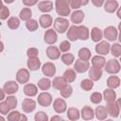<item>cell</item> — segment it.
Here are the masks:
<instances>
[{
	"instance_id": "60d3db41",
	"label": "cell",
	"mask_w": 121,
	"mask_h": 121,
	"mask_svg": "<svg viewBox=\"0 0 121 121\" xmlns=\"http://www.w3.org/2000/svg\"><path fill=\"white\" fill-rule=\"evenodd\" d=\"M93 87H94V82L92 79L85 78L80 82V88L84 91H90V90H92Z\"/></svg>"
},
{
	"instance_id": "603a6c76",
	"label": "cell",
	"mask_w": 121,
	"mask_h": 121,
	"mask_svg": "<svg viewBox=\"0 0 121 121\" xmlns=\"http://www.w3.org/2000/svg\"><path fill=\"white\" fill-rule=\"evenodd\" d=\"M38 9L39 10H41L42 12H49L53 9V3L49 0H45V1H42L38 4Z\"/></svg>"
},
{
	"instance_id": "ba28073f",
	"label": "cell",
	"mask_w": 121,
	"mask_h": 121,
	"mask_svg": "<svg viewBox=\"0 0 121 121\" xmlns=\"http://www.w3.org/2000/svg\"><path fill=\"white\" fill-rule=\"evenodd\" d=\"M110 47H111V44L108 42L100 41L95 45V51H96V53H98V55L105 56L110 52Z\"/></svg>"
},
{
	"instance_id": "7c38bea8",
	"label": "cell",
	"mask_w": 121,
	"mask_h": 121,
	"mask_svg": "<svg viewBox=\"0 0 121 121\" xmlns=\"http://www.w3.org/2000/svg\"><path fill=\"white\" fill-rule=\"evenodd\" d=\"M36 108V102L31 98H25L22 102V109L26 113L32 112Z\"/></svg>"
},
{
	"instance_id": "11a10c76",
	"label": "cell",
	"mask_w": 121,
	"mask_h": 121,
	"mask_svg": "<svg viewBox=\"0 0 121 121\" xmlns=\"http://www.w3.org/2000/svg\"><path fill=\"white\" fill-rule=\"evenodd\" d=\"M5 95H6L5 91L3 89H0V101H2L5 98Z\"/></svg>"
},
{
	"instance_id": "7bdbcfd3",
	"label": "cell",
	"mask_w": 121,
	"mask_h": 121,
	"mask_svg": "<svg viewBox=\"0 0 121 121\" xmlns=\"http://www.w3.org/2000/svg\"><path fill=\"white\" fill-rule=\"evenodd\" d=\"M102 95L100 94V93H98V92H95V93H93L92 95H91V96H90V100L94 103V104H99L101 101H102Z\"/></svg>"
},
{
	"instance_id": "db71d44e",
	"label": "cell",
	"mask_w": 121,
	"mask_h": 121,
	"mask_svg": "<svg viewBox=\"0 0 121 121\" xmlns=\"http://www.w3.org/2000/svg\"><path fill=\"white\" fill-rule=\"evenodd\" d=\"M91 1H92V3L94 4V6H95V7H97V8L101 7V6L104 4V2H105V0H91Z\"/></svg>"
},
{
	"instance_id": "91938a15",
	"label": "cell",
	"mask_w": 121,
	"mask_h": 121,
	"mask_svg": "<svg viewBox=\"0 0 121 121\" xmlns=\"http://www.w3.org/2000/svg\"><path fill=\"white\" fill-rule=\"evenodd\" d=\"M4 50V43L2 42H0V53Z\"/></svg>"
},
{
	"instance_id": "ffe728a7",
	"label": "cell",
	"mask_w": 121,
	"mask_h": 121,
	"mask_svg": "<svg viewBox=\"0 0 121 121\" xmlns=\"http://www.w3.org/2000/svg\"><path fill=\"white\" fill-rule=\"evenodd\" d=\"M53 23V19L49 14H43L39 19V24L42 27L47 28L49 27Z\"/></svg>"
},
{
	"instance_id": "e575fe53",
	"label": "cell",
	"mask_w": 121,
	"mask_h": 121,
	"mask_svg": "<svg viewBox=\"0 0 121 121\" xmlns=\"http://www.w3.org/2000/svg\"><path fill=\"white\" fill-rule=\"evenodd\" d=\"M31 16H32V11L29 8H24L19 13V18L20 20L23 21H27L31 19Z\"/></svg>"
},
{
	"instance_id": "f1b7e54d",
	"label": "cell",
	"mask_w": 121,
	"mask_h": 121,
	"mask_svg": "<svg viewBox=\"0 0 121 121\" xmlns=\"http://www.w3.org/2000/svg\"><path fill=\"white\" fill-rule=\"evenodd\" d=\"M63 78L66 80L67 83H72L73 81L76 80L77 78V74L76 71L74 69H67L64 73H63Z\"/></svg>"
},
{
	"instance_id": "7a4b0ae2",
	"label": "cell",
	"mask_w": 121,
	"mask_h": 121,
	"mask_svg": "<svg viewBox=\"0 0 121 121\" xmlns=\"http://www.w3.org/2000/svg\"><path fill=\"white\" fill-rule=\"evenodd\" d=\"M106 111L108 114L112 117H117L120 112V100H114L111 102H107L106 104Z\"/></svg>"
},
{
	"instance_id": "ee69618b",
	"label": "cell",
	"mask_w": 121,
	"mask_h": 121,
	"mask_svg": "<svg viewBox=\"0 0 121 121\" xmlns=\"http://www.w3.org/2000/svg\"><path fill=\"white\" fill-rule=\"evenodd\" d=\"M6 103L8 104V106L9 107L10 110H13V109H15L16 106H17V98H16L15 96H12V95L8 96V97L6 98Z\"/></svg>"
},
{
	"instance_id": "836d02e7",
	"label": "cell",
	"mask_w": 121,
	"mask_h": 121,
	"mask_svg": "<svg viewBox=\"0 0 121 121\" xmlns=\"http://www.w3.org/2000/svg\"><path fill=\"white\" fill-rule=\"evenodd\" d=\"M78 59L79 60H89L91 59V56H92L90 49H88L86 47L80 48L78 50Z\"/></svg>"
},
{
	"instance_id": "ab89813d",
	"label": "cell",
	"mask_w": 121,
	"mask_h": 121,
	"mask_svg": "<svg viewBox=\"0 0 121 121\" xmlns=\"http://www.w3.org/2000/svg\"><path fill=\"white\" fill-rule=\"evenodd\" d=\"M110 50H111V53L113 57H115V58L120 57V55H121V45L118 43H115L112 45H111Z\"/></svg>"
},
{
	"instance_id": "5b68a950",
	"label": "cell",
	"mask_w": 121,
	"mask_h": 121,
	"mask_svg": "<svg viewBox=\"0 0 121 121\" xmlns=\"http://www.w3.org/2000/svg\"><path fill=\"white\" fill-rule=\"evenodd\" d=\"M38 104L42 107H48L52 103V95L47 92H43L38 95Z\"/></svg>"
},
{
	"instance_id": "2e32d148",
	"label": "cell",
	"mask_w": 121,
	"mask_h": 121,
	"mask_svg": "<svg viewBox=\"0 0 121 121\" xmlns=\"http://www.w3.org/2000/svg\"><path fill=\"white\" fill-rule=\"evenodd\" d=\"M89 78L90 79H92L93 81H97L98 79H100L101 76H102V70L101 68H97L95 66H92L91 68L89 67Z\"/></svg>"
},
{
	"instance_id": "1f68e13d",
	"label": "cell",
	"mask_w": 121,
	"mask_h": 121,
	"mask_svg": "<svg viewBox=\"0 0 121 121\" xmlns=\"http://www.w3.org/2000/svg\"><path fill=\"white\" fill-rule=\"evenodd\" d=\"M103 98L107 101V102H111V101H114L116 100V94L113 91V89H106L103 92Z\"/></svg>"
},
{
	"instance_id": "f5cc1de1",
	"label": "cell",
	"mask_w": 121,
	"mask_h": 121,
	"mask_svg": "<svg viewBox=\"0 0 121 121\" xmlns=\"http://www.w3.org/2000/svg\"><path fill=\"white\" fill-rule=\"evenodd\" d=\"M22 1L24 5H26V7H32L38 3V0H22Z\"/></svg>"
},
{
	"instance_id": "e0dca14e",
	"label": "cell",
	"mask_w": 121,
	"mask_h": 121,
	"mask_svg": "<svg viewBox=\"0 0 121 121\" xmlns=\"http://www.w3.org/2000/svg\"><path fill=\"white\" fill-rule=\"evenodd\" d=\"M24 94L27 96H35L38 94V87L35 84L27 83L24 86Z\"/></svg>"
},
{
	"instance_id": "5bb4252c",
	"label": "cell",
	"mask_w": 121,
	"mask_h": 121,
	"mask_svg": "<svg viewBox=\"0 0 121 121\" xmlns=\"http://www.w3.org/2000/svg\"><path fill=\"white\" fill-rule=\"evenodd\" d=\"M42 72L44 76L51 78L56 74V66L52 62H45L42 67Z\"/></svg>"
},
{
	"instance_id": "6f0895ef",
	"label": "cell",
	"mask_w": 121,
	"mask_h": 121,
	"mask_svg": "<svg viewBox=\"0 0 121 121\" xmlns=\"http://www.w3.org/2000/svg\"><path fill=\"white\" fill-rule=\"evenodd\" d=\"M21 120H25V121H26V120H27V117H26V115H24V114L21 113V114H20V117H19V121H21Z\"/></svg>"
},
{
	"instance_id": "74e56055",
	"label": "cell",
	"mask_w": 121,
	"mask_h": 121,
	"mask_svg": "<svg viewBox=\"0 0 121 121\" xmlns=\"http://www.w3.org/2000/svg\"><path fill=\"white\" fill-rule=\"evenodd\" d=\"M8 26L10 28V29H17L20 26V19L18 17H10L9 20H8Z\"/></svg>"
},
{
	"instance_id": "f907efd6",
	"label": "cell",
	"mask_w": 121,
	"mask_h": 121,
	"mask_svg": "<svg viewBox=\"0 0 121 121\" xmlns=\"http://www.w3.org/2000/svg\"><path fill=\"white\" fill-rule=\"evenodd\" d=\"M9 107L8 106V104L6 103V101L4 102H0V113L2 114H8L9 112Z\"/></svg>"
},
{
	"instance_id": "b9f144b4",
	"label": "cell",
	"mask_w": 121,
	"mask_h": 121,
	"mask_svg": "<svg viewBox=\"0 0 121 121\" xmlns=\"http://www.w3.org/2000/svg\"><path fill=\"white\" fill-rule=\"evenodd\" d=\"M26 28H27L29 31H35V30H37V28H38V26H39V24H38V22H37L36 20H34V19H29V20L26 21Z\"/></svg>"
},
{
	"instance_id": "94428289",
	"label": "cell",
	"mask_w": 121,
	"mask_h": 121,
	"mask_svg": "<svg viewBox=\"0 0 121 121\" xmlns=\"http://www.w3.org/2000/svg\"><path fill=\"white\" fill-rule=\"evenodd\" d=\"M15 0H4V2L5 3H7V4H11V3H13Z\"/></svg>"
},
{
	"instance_id": "d6a6232c",
	"label": "cell",
	"mask_w": 121,
	"mask_h": 121,
	"mask_svg": "<svg viewBox=\"0 0 121 121\" xmlns=\"http://www.w3.org/2000/svg\"><path fill=\"white\" fill-rule=\"evenodd\" d=\"M68 119L72 120V121H75V120H78L80 116V113H79V111L77 109V108H74V107H71V108H68L67 110V113H66Z\"/></svg>"
},
{
	"instance_id": "8fae6325",
	"label": "cell",
	"mask_w": 121,
	"mask_h": 121,
	"mask_svg": "<svg viewBox=\"0 0 121 121\" xmlns=\"http://www.w3.org/2000/svg\"><path fill=\"white\" fill-rule=\"evenodd\" d=\"M90 67V63L88 60H77L74 64V70L78 73H84L86 72Z\"/></svg>"
},
{
	"instance_id": "52a82bcc",
	"label": "cell",
	"mask_w": 121,
	"mask_h": 121,
	"mask_svg": "<svg viewBox=\"0 0 121 121\" xmlns=\"http://www.w3.org/2000/svg\"><path fill=\"white\" fill-rule=\"evenodd\" d=\"M117 36H118V31L117 29L114 27V26H107L105 29H104V37L110 41V42H113L117 39Z\"/></svg>"
},
{
	"instance_id": "9a60e30c",
	"label": "cell",
	"mask_w": 121,
	"mask_h": 121,
	"mask_svg": "<svg viewBox=\"0 0 121 121\" xmlns=\"http://www.w3.org/2000/svg\"><path fill=\"white\" fill-rule=\"evenodd\" d=\"M46 56L50 60H58L60 57V51L55 45H50L46 48Z\"/></svg>"
},
{
	"instance_id": "4316f807",
	"label": "cell",
	"mask_w": 121,
	"mask_h": 121,
	"mask_svg": "<svg viewBox=\"0 0 121 121\" xmlns=\"http://www.w3.org/2000/svg\"><path fill=\"white\" fill-rule=\"evenodd\" d=\"M67 38L69 41L71 42H76L77 40H78V26L76 25L71 26L67 31Z\"/></svg>"
},
{
	"instance_id": "3957f363",
	"label": "cell",
	"mask_w": 121,
	"mask_h": 121,
	"mask_svg": "<svg viewBox=\"0 0 121 121\" xmlns=\"http://www.w3.org/2000/svg\"><path fill=\"white\" fill-rule=\"evenodd\" d=\"M69 27V21L63 17H58L54 21V30L59 33H64Z\"/></svg>"
},
{
	"instance_id": "ac0fdd59",
	"label": "cell",
	"mask_w": 121,
	"mask_h": 121,
	"mask_svg": "<svg viewBox=\"0 0 121 121\" xmlns=\"http://www.w3.org/2000/svg\"><path fill=\"white\" fill-rule=\"evenodd\" d=\"M27 68L30 71H36L41 67V60L38 57L36 58H28V60L26 62Z\"/></svg>"
},
{
	"instance_id": "d4e9b609",
	"label": "cell",
	"mask_w": 121,
	"mask_h": 121,
	"mask_svg": "<svg viewBox=\"0 0 121 121\" xmlns=\"http://www.w3.org/2000/svg\"><path fill=\"white\" fill-rule=\"evenodd\" d=\"M103 37V33H102V30L98 27H93L92 30H91V38L93 40V42L95 43H98L101 41Z\"/></svg>"
},
{
	"instance_id": "d6986e66",
	"label": "cell",
	"mask_w": 121,
	"mask_h": 121,
	"mask_svg": "<svg viewBox=\"0 0 121 121\" xmlns=\"http://www.w3.org/2000/svg\"><path fill=\"white\" fill-rule=\"evenodd\" d=\"M118 2L116 0H107L104 4V9L106 12L113 13L118 9Z\"/></svg>"
},
{
	"instance_id": "f546056e",
	"label": "cell",
	"mask_w": 121,
	"mask_h": 121,
	"mask_svg": "<svg viewBox=\"0 0 121 121\" xmlns=\"http://www.w3.org/2000/svg\"><path fill=\"white\" fill-rule=\"evenodd\" d=\"M66 80L64 79L63 77H56L53 81L51 82V85L53 86V88L57 89V90H60L65 84H66Z\"/></svg>"
},
{
	"instance_id": "8d00e7d4",
	"label": "cell",
	"mask_w": 121,
	"mask_h": 121,
	"mask_svg": "<svg viewBox=\"0 0 121 121\" xmlns=\"http://www.w3.org/2000/svg\"><path fill=\"white\" fill-rule=\"evenodd\" d=\"M60 95L63 97V98H68L69 96H71V95L73 94V88L71 85L69 84H65L60 90Z\"/></svg>"
},
{
	"instance_id": "f35d334b",
	"label": "cell",
	"mask_w": 121,
	"mask_h": 121,
	"mask_svg": "<svg viewBox=\"0 0 121 121\" xmlns=\"http://www.w3.org/2000/svg\"><path fill=\"white\" fill-rule=\"evenodd\" d=\"M75 60V57L71 53H64L61 55V61L66 65H71Z\"/></svg>"
},
{
	"instance_id": "484cf974",
	"label": "cell",
	"mask_w": 121,
	"mask_h": 121,
	"mask_svg": "<svg viewBox=\"0 0 121 121\" xmlns=\"http://www.w3.org/2000/svg\"><path fill=\"white\" fill-rule=\"evenodd\" d=\"M95 117L98 120H104V119H106L107 116H108V112L106 111L105 106H97L95 108Z\"/></svg>"
},
{
	"instance_id": "681fc988",
	"label": "cell",
	"mask_w": 121,
	"mask_h": 121,
	"mask_svg": "<svg viewBox=\"0 0 121 121\" xmlns=\"http://www.w3.org/2000/svg\"><path fill=\"white\" fill-rule=\"evenodd\" d=\"M26 55L28 58H36L39 55V50L35 47H30L26 51Z\"/></svg>"
},
{
	"instance_id": "680465c9",
	"label": "cell",
	"mask_w": 121,
	"mask_h": 121,
	"mask_svg": "<svg viewBox=\"0 0 121 121\" xmlns=\"http://www.w3.org/2000/svg\"><path fill=\"white\" fill-rule=\"evenodd\" d=\"M80 2H81L82 6H85V5H87L89 3V0H80Z\"/></svg>"
},
{
	"instance_id": "d590c367",
	"label": "cell",
	"mask_w": 121,
	"mask_h": 121,
	"mask_svg": "<svg viewBox=\"0 0 121 121\" xmlns=\"http://www.w3.org/2000/svg\"><path fill=\"white\" fill-rule=\"evenodd\" d=\"M51 87V81L47 78H43L38 81V88L43 91H46Z\"/></svg>"
},
{
	"instance_id": "e7e4bbea",
	"label": "cell",
	"mask_w": 121,
	"mask_h": 121,
	"mask_svg": "<svg viewBox=\"0 0 121 121\" xmlns=\"http://www.w3.org/2000/svg\"><path fill=\"white\" fill-rule=\"evenodd\" d=\"M3 6V3H2V0H0V8Z\"/></svg>"
},
{
	"instance_id": "cb8c5ba5",
	"label": "cell",
	"mask_w": 121,
	"mask_h": 121,
	"mask_svg": "<svg viewBox=\"0 0 121 121\" xmlns=\"http://www.w3.org/2000/svg\"><path fill=\"white\" fill-rule=\"evenodd\" d=\"M84 19V12L82 10H75L71 14V21L75 25L80 24Z\"/></svg>"
},
{
	"instance_id": "9c48e42d",
	"label": "cell",
	"mask_w": 121,
	"mask_h": 121,
	"mask_svg": "<svg viewBox=\"0 0 121 121\" xmlns=\"http://www.w3.org/2000/svg\"><path fill=\"white\" fill-rule=\"evenodd\" d=\"M18 89H19L18 83L16 81H13V80L7 81L4 84V86H3V90L8 95H13V94H15L18 91Z\"/></svg>"
},
{
	"instance_id": "44dd1931",
	"label": "cell",
	"mask_w": 121,
	"mask_h": 121,
	"mask_svg": "<svg viewBox=\"0 0 121 121\" xmlns=\"http://www.w3.org/2000/svg\"><path fill=\"white\" fill-rule=\"evenodd\" d=\"M81 117L84 119V120H91L95 117V112L93 111V109L89 106H84L82 109H81Z\"/></svg>"
},
{
	"instance_id": "6da1fadb",
	"label": "cell",
	"mask_w": 121,
	"mask_h": 121,
	"mask_svg": "<svg viewBox=\"0 0 121 121\" xmlns=\"http://www.w3.org/2000/svg\"><path fill=\"white\" fill-rule=\"evenodd\" d=\"M55 9L58 15L65 17L70 14V4L69 0H56L55 3Z\"/></svg>"
},
{
	"instance_id": "4fadbf2b",
	"label": "cell",
	"mask_w": 121,
	"mask_h": 121,
	"mask_svg": "<svg viewBox=\"0 0 121 121\" xmlns=\"http://www.w3.org/2000/svg\"><path fill=\"white\" fill-rule=\"evenodd\" d=\"M43 40L48 44H54L57 42V40H58V36H57L56 31L53 30V29H51V28L47 29L45 31V33H44Z\"/></svg>"
},
{
	"instance_id": "83f0119b",
	"label": "cell",
	"mask_w": 121,
	"mask_h": 121,
	"mask_svg": "<svg viewBox=\"0 0 121 121\" xmlns=\"http://www.w3.org/2000/svg\"><path fill=\"white\" fill-rule=\"evenodd\" d=\"M105 62H106V60H105V58L102 57V56L96 55V56H94V57L92 58V64H93V66H95V67L103 68L104 65H105Z\"/></svg>"
},
{
	"instance_id": "6125c7cd",
	"label": "cell",
	"mask_w": 121,
	"mask_h": 121,
	"mask_svg": "<svg viewBox=\"0 0 121 121\" xmlns=\"http://www.w3.org/2000/svg\"><path fill=\"white\" fill-rule=\"evenodd\" d=\"M118 9V12H117V16H118V18H121V15H120V11H119V9Z\"/></svg>"
},
{
	"instance_id": "c3c4849f",
	"label": "cell",
	"mask_w": 121,
	"mask_h": 121,
	"mask_svg": "<svg viewBox=\"0 0 121 121\" xmlns=\"http://www.w3.org/2000/svg\"><path fill=\"white\" fill-rule=\"evenodd\" d=\"M20 112L17 111H12L11 112H9L8 114V120L9 121H19V117H20Z\"/></svg>"
},
{
	"instance_id": "8992f818",
	"label": "cell",
	"mask_w": 121,
	"mask_h": 121,
	"mask_svg": "<svg viewBox=\"0 0 121 121\" xmlns=\"http://www.w3.org/2000/svg\"><path fill=\"white\" fill-rule=\"evenodd\" d=\"M29 78H30V75L27 69L22 68V69H19L16 73V80L18 83L26 84L29 80Z\"/></svg>"
},
{
	"instance_id": "7dc6e473",
	"label": "cell",
	"mask_w": 121,
	"mask_h": 121,
	"mask_svg": "<svg viewBox=\"0 0 121 121\" xmlns=\"http://www.w3.org/2000/svg\"><path fill=\"white\" fill-rule=\"evenodd\" d=\"M34 119H35V121H47L48 120V116L43 112H38L35 114Z\"/></svg>"
},
{
	"instance_id": "30bf717a",
	"label": "cell",
	"mask_w": 121,
	"mask_h": 121,
	"mask_svg": "<svg viewBox=\"0 0 121 121\" xmlns=\"http://www.w3.org/2000/svg\"><path fill=\"white\" fill-rule=\"evenodd\" d=\"M54 111L57 113H62L67 110V104L62 98H56L53 102Z\"/></svg>"
},
{
	"instance_id": "277c9868",
	"label": "cell",
	"mask_w": 121,
	"mask_h": 121,
	"mask_svg": "<svg viewBox=\"0 0 121 121\" xmlns=\"http://www.w3.org/2000/svg\"><path fill=\"white\" fill-rule=\"evenodd\" d=\"M104 69L109 74H112V75L113 74H117L120 71V63L115 59L109 60L107 62H105Z\"/></svg>"
},
{
	"instance_id": "be15d7a7",
	"label": "cell",
	"mask_w": 121,
	"mask_h": 121,
	"mask_svg": "<svg viewBox=\"0 0 121 121\" xmlns=\"http://www.w3.org/2000/svg\"><path fill=\"white\" fill-rule=\"evenodd\" d=\"M0 120H2V121H4V120H5V118H4L3 116H0Z\"/></svg>"
},
{
	"instance_id": "816d5d0a",
	"label": "cell",
	"mask_w": 121,
	"mask_h": 121,
	"mask_svg": "<svg viewBox=\"0 0 121 121\" xmlns=\"http://www.w3.org/2000/svg\"><path fill=\"white\" fill-rule=\"evenodd\" d=\"M69 4H70V8L74 9H78L82 6L80 0H69Z\"/></svg>"
},
{
	"instance_id": "9f6ffc18",
	"label": "cell",
	"mask_w": 121,
	"mask_h": 121,
	"mask_svg": "<svg viewBox=\"0 0 121 121\" xmlns=\"http://www.w3.org/2000/svg\"><path fill=\"white\" fill-rule=\"evenodd\" d=\"M51 120L52 121H54V120H62V118L60 116H59V115H55V116H52L51 117Z\"/></svg>"
},
{
	"instance_id": "f6af8a7d",
	"label": "cell",
	"mask_w": 121,
	"mask_h": 121,
	"mask_svg": "<svg viewBox=\"0 0 121 121\" xmlns=\"http://www.w3.org/2000/svg\"><path fill=\"white\" fill-rule=\"evenodd\" d=\"M9 16V9L6 6H2L0 8V20H6Z\"/></svg>"
},
{
	"instance_id": "bcb514c9",
	"label": "cell",
	"mask_w": 121,
	"mask_h": 121,
	"mask_svg": "<svg viewBox=\"0 0 121 121\" xmlns=\"http://www.w3.org/2000/svg\"><path fill=\"white\" fill-rule=\"evenodd\" d=\"M70 48H71V44L68 41H62L59 46V49L61 52H68L70 50Z\"/></svg>"
},
{
	"instance_id": "7402d4cb",
	"label": "cell",
	"mask_w": 121,
	"mask_h": 121,
	"mask_svg": "<svg viewBox=\"0 0 121 121\" xmlns=\"http://www.w3.org/2000/svg\"><path fill=\"white\" fill-rule=\"evenodd\" d=\"M90 32L87 26H78V38L81 41H85L89 38Z\"/></svg>"
},
{
	"instance_id": "4dcf8cb0",
	"label": "cell",
	"mask_w": 121,
	"mask_h": 121,
	"mask_svg": "<svg viewBox=\"0 0 121 121\" xmlns=\"http://www.w3.org/2000/svg\"><path fill=\"white\" fill-rule=\"evenodd\" d=\"M107 85L111 89H115L120 85V78L117 76H111L107 79Z\"/></svg>"
},
{
	"instance_id": "03108f58",
	"label": "cell",
	"mask_w": 121,
	"mask_h": 121,
	"mask_svg": "<svg viewBox=\"0 0 121 121\" xmlns=\"http://www.w3.org/2000/svg\"><path fill=\"white\" fill-rule=\"evenodd\" d=\"M0 38H1V34H0Z\"/></svg>"
}]
</instances>
